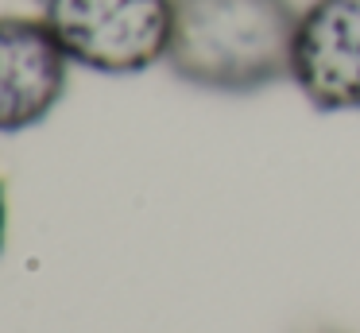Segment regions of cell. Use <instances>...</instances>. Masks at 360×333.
Listing matches in <instances>:
<instances>
[{
    "instance_id": "cell-1",
    "label": "cell",
    "mask_w": 360,
    "mask_h": 333,
    "mask_svg": "<svg viewBox=\"0 0 360 333\" xmlns=\"http://www.w3.org/2000/svg\"><path fill=\"white\" fill-rule=\"evenodd\" d=\"M295 31L290 0H174L167 66L210 93H259L290 77Z\"/></svg>"
},
{
    "instance_id": "cell-2",
    "label": "cell",
    "mask_w": 360,
    "mask_h": 333,
    "mask_svg": "<svg viewBox=\"0 0 360 333\" xmlns=\"http://www.w3.org/2000/svg\"><path fill=\"white\" fill-rule=\"evenodd\" d=\"M66 58L94 74H143L167 62L174 0H39Z\"/></svg>"
},
{
    "instance_id": "cell-3",
    "label": "cell",
    "mask_w": 360,
    "mask_h": 333,
    "mask_svg": "<svg viewBox=\"0 0 360 333\" xmlns=\"http://www.w3.org/2000/svg\"><path fill=\"white\" fill-rule=\"evenodd\" d=\"M290 82L318 113H360V0H314L298 12Z\"/></svg>"
},
{
    "instance_id": "cell-4",
    "label": "cell",
    "mask_w": 360,
    "mask_h": 333,
    "mask_svg": "<svg viewBox=\"0 0 360 333\" xmlns=\"http://www.w3.org/2000/svg\"><path fill=\"white\" fill-rule=\"evenodd\" d=\"M70 58L32 15H0V136L43 124L66 93Z\"/></svg>"
},
{
    "instance_id": "cell-5",
    "label": "cell",
    "mask_w": 360,
    "mask_h": 333,
    "mask_svg": "<svg viewBox=\"0 0 360 333\" xmlns=\"http://www.w3.org/2000/svg\"><path fill=\"white\" fill-rule=\"evenodd\" d=\"M4 229H8V198H4V178H0V248H4Z\"/></svg>"
}]
</instances>
